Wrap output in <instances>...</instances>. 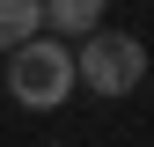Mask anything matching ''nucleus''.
<instances>
[{
    "label": "nucleus",
    "mask_w": 154,
    "mask_h": 147,
    "mask_svg": "<svg viewBox=\"0 0 154 147\" xmlns=\"http://www.w3.org/2000/svg\"><path fill=\"white\" fill-rule=\"evenodd\" d=\"M44 30H51L44 0H0V44H8V52H22V44H37Z\"/></svg>",
    "instance_id": "obj_3"
},
{
    "label": "nucleus",
    "mask_w": 154,
    "mask_h": 147,
    "mask_svg": "<svg viewBox=\"0 0 154 147\" xmlns=\"http://www.w3.org/2000/svg\"><path fill=\"white\" fill-rule=\"evenodd\" d=\"M147 81V44L125 30H95L81 37V88H95V96H132V88Z\"/></svg>",
    "instance_id": "obj_2"
},
{
    "label": "nucleus",
    "mask_w": 154,
    "mask_h": 147,
    "mask_svg": "<svg viewBox=\"0 0 154 147\" xmlns=\"http://www.w3.org/2000/svg\"><path fill=\"white\" fill-rule=\"evenodd\" d=\"M73 88H81V52H66V37H37L8 52V96L22 110H59Z\"/></svg>",
    "instance_id": "obj_1"
},
{
    "label": "nucleus",
    "mask_w": 154,
    "mask_h": 147,
    "mask_svg": "<svg viewBox=\"0 0 154 147\" xmlns=\"http://www.w3.org/2000/svg\"><path fill=\"white\" fill-rule=\"evenodd\" d=\"M103 8H110V0H44V15H51L59 37H95V30H103Z\"/></svg>",
    "instance_id": "obj_4"
}]
</instances>
